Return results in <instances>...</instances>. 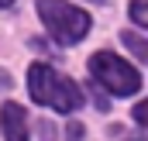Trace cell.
<instances>
[{
    "instance_id": "3957f363",
    "label": "cell",
    "mask_w": 148,
    "mask_h": 141,
    "mask_svg": "<svg viewBox=\"0 0 148 141\" xmlns=\"http://www.w3.org/2000/svg\"><path fill=\"white\" fill-rule=\"evenodd\" d=\"M90 76L114 97H134L141 90V72L114 52H97L90 59Z\"/></svg>"
},
{
    "instance_id": "30bf717a",
    "label": "cell",
    "mask_w": 148,
    "mask_h": 141,
    "mask_svg": "<svg viewBox=\"0 0 148 141\" xmlns=\"http://www.w3.org/2000/svg\"><path fill=\"white\" fill-rule=\"evenodd\" d=\"M121 141H141V134H127V138H121Z\"/></svg>"
},
{
    "instance_id": "5b68a950",
    "label": "cell",
    "mask_w": 148,
    "mask_h": 141,
    "mask_svg": "<svg viewBox=\"0 0 148 141\" xmlns=\"http://www.w3.org/2000/svg\"><path fill=\"white\" fill-rule=\"evenodd\" d=\"M121 41H124V45H127L138 59H148V41H145V38H138L134 31H124V35H121Z\"/></svg>"
},
{
    "instance_id": "7a4b0ae2",
    "label": "cell",
    "mask_w": 148,
    "mask_h": 141,
    "mask_svg": "<svg viewBox=\"0 0 148 141\" xmlns=\"http://www.w3.org/2000/svg\"><path fill=\"white\" fill-rule=\"evenodd\" d=\"M38 17L59 45H76L90 31V14L66 0H38Z\"/></svg>"
},
{
    "instance_id": "8fae6325",
    "label": "cell",
    "mask_w": 148,
    "mask_h": 141,
    "mask_svg": "<svg viewBox=\"0 0 148 141\" xmlns=\"http://www.w3.org/2000/svg\"><path fill=\"white\" fill-rule=\"evenodd\" d=\"M10 3H14V0H0V7H10Z\"/></svg>"
},
{
    "instance_id": "ba28073f",
    "label": "cell",
    "mask_w": 148,
    "mask_h": 141,
    "mask_svg": "<svg viewBox=\"0 0 148 141\" xmlns=\"http://www.w3.org/2000/svg\"><path fill=\"white\" fill-rule=\"evenodd\" d=\"M79 134H83V127L79 124H69V141H79Z\"/></svg>"
},
{
    "instance_id": "7c38bea8",
    "label": "cell",
    "mask_w": 148,
    "mask_h": 141,
    "mask_svg": "<svg viewBox=\"0 0 148 141\" xmlns=\"http://www.w3.org/2000/svg\"><path fill=\"white\" fill-rule=\"evenodd\" d=\"M97 3H103V0H97Z\"/></svg>"
},
{
    "instance_id": "6da1fadb",
    "label": "cell",
    "mask_w": 148,
    "mask_h": 141,
    "mask_svg": "<svg viewBox=\"0 0 148 141\" xmlns=\"http://www.w3.org/2000/svg\"><path fill=\"white\" fill-rule=\"evenodd\" d=\"M28 93L35 103H45L59 114H73L83 107V90L76 86L69 76L52 69L48 62H35L28 69Z\"/></svg>"
},
{
    "instance_id": "52a82bcc",
    "label": "cell",
    "mask_w": 148,
    "mask_h": 141,
    "mask_svg": "<svg viewBox=\"0 0 148 141\" xmlns=\"http://www.w3.org/2000/svg\"><path fill=\"white\" fill-rule=\"evenodd\" d=\"M134 120H138V127H145V120H148V107H145V103L134 107Z\"/></svg>"
},
{
    "instance_id": "9c48e42d",
    "label": "cell",
    "mask_w": 148,
    "mask_h": 141,
    "mask_svg": "<svg viewBox=\"0 0 148 141\" xmlns=\"http://www.w3.org/2000/svg\"><path fill=\"white\" fill-rule=\"evenodd\" d=\"M7 86H10V72L0 69V90H7Z\"/></svg>"
},
{
    "instance_id": "8992f818",
    "label": "cell",
    "mask_w": 148,
    "mask_h": 141,
    "mask_svg": "<svg viewBox=\"0 0 148 141\" xmlns=\"http://www.w3.org/2000/svg\"><path fill=\"white\" fill-rule=\"evenodd\" d=\"M131 21H134L138 28L148 24V0H134V3H131Z\"/></svg>"
},
{
    "instance_id": "277c9868",
    "label": "cell",
    "mask_w": 148,
    "mask_h": 141,
    "mask_svg": "<svg viewBox=\"0 0 148 141\" xmlns=\"http://www.w3.org/2000/svg\"><path fill=\"white\" fill-rule=\"evenodd\" d=\"M0 124L7 141H31L28 138V114L21 103H3L0 107Z\"/></svg>"
}]
</instances>
